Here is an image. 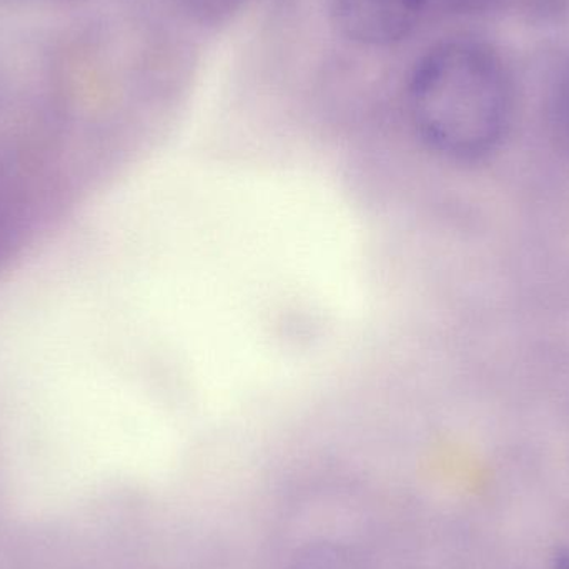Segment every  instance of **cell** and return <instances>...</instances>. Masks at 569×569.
Masks as SVG:
<instances>
[{
  "label": "cell",
  "mask_w": 569,
  "mask_h": 569,
  "mask_svg": "<svg viewBox=\"0 0 569 569\" xmlns=\"http://www.w3.org/2000/svg\"><path fill=\"white\" fill-rule=\"evenodd\" d=\"M408 109L415 130L433 152L475 162L507 137L515 112L513 77L490 43L471 37L443 40L415 66Z\"/></svg>",
  "instance_id": "6da1fadb"
},
{
  "label": "cell",
  "mask_w": 569,
  "mask_h": 569,
  "mask_svg": "<svg viewBox=\"0 0 569 569\" xmlns=\"http://www.w3.org/2000/svg\"><path fill=\"white\" fill-rule=\"evenodd\" d=\"M431 0H333L341 33L363 46H393L420 23Z\"/></svg>",
  "instance_id": "7a4b0ae2"
},
{
  "label": "cell",
  "mask_w": 569,
  "mask_h": 569,
  "mask_svg": "<svg viewBox=\"0 0 569 569\" xmlns=\"http://www.w3.org/2000/svg\"><path fill=\"white\" fill-rule=\"evenodd\" d=\"M543 116L548 136L561 152L569 156V53L548 70Z\"/></svg>",
  "instance_id": "3957f363"
},
{
  "label": "cell",
  "mask_w": 569,
  "mask_h": 569,
  "mask_svg": "<svg viewBox=\"0 0 569 569\" xmlns=\"http://www.w3.org/2000/svg\"><path fill=\"white\" fill-rule=\"evenodd\" d=\"M288 569H370L355 548L340 541H315L295 553Z\"/></svg>",
  "instance_id": "277c9868"
},
{
  "label": "cell",
  "mask_w": 569,
  "mask_h": 569,
  "mask_svg": "<svg viewBox=\"0 0 569 569\" xmlns=\"http://www.w3.org/2000/svg\"><path fill=\"white\" fill-rule=\"evenodd\" d=\"M247 0H182L187 12L192 13L200 22L216 23L229 19L242 9Z\"/></svg>",
  "instance_id": "5b68a950"
}]
</instances>
